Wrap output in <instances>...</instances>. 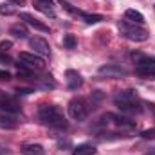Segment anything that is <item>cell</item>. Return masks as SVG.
Instances as JSON below:
<instances>
[{"label": "cell", "instance_id": "cell-15", "mask_svg": "<svg viewBox=\"0 0 155 155\" xmlns=\"http://www.w3.org/2000/svg\"><path fill=\"white\" fill-rule=\"evenodd\" d=\"M0 128L2 130H15V128H18V121L15 117H11V114H2L0 116Z\"/></svg>", "mask_w": 155, "mask_h": 155}, {"label": "cell", "instance_id": "cell-19", "mask_svg": "<svg viewBox=\"0 0 155 155\" xmlns=\"http://www.w3.org/2000/svg\"><path fill=\"white\" fill-rule=\"evenodd\" d=\"M135 74L144 79H155V67H146V69H135Z\"/></svg>", "mask_w": 155, "mask_h": 155}, {"label": "cell", "instance_id": "cell-1", "mask_svg": "<svg viewBox=\"0 0 155 155\" xmlns=\"http://www.w3.org/2000/svg\"><path fill=\"white\" fill-rule=\"evenodd\" d=\"M38 119L45 126H49V128L65 130L69 126V123H67V119L63 116V112L56 105H41L38 108Z\"/></svg>", "mask_w": 155, "mask_h": 155}, {"label": "cell", "instance_id": "cell-12", "mask_svg": "<svg viewBox=\"0 0 155 155\" xmlns=\"http://www.w3.org/2000/svg\"><path fill=\"white\" fill-rule=\"evenodd\" d=\"M33 5H35V9L41 11L43 15H47L51 18L56 16L54 15V9H52V0H33Z\"/></svg>", "mask_w": 155, "mask_h": 155}, {"label": "cell", "instance_id": "cell-21", "mask_svg": "<svg viewBox=\"0 0 155 155\" xmlns=\"http://www.w3.org/2000/svg\"><path fill=\"white\" fill-rule=\"evenodd\" d=\"M0 15H4V16L15 15V9L11 7V4H0Z\"/></svg>", "mask_w": 155, "mask_h": 155}, {"label": "cell", "instance_id": "cell-6", "mask_svg": "<svg viewBox=\"0 0 155 155\" xmlns=\"http://www.w3.org/2000/svg\"><path fill=\"white\" fill-rule=\"evenodd\" d=\"M97 74L99 76H107V78H123L126 76V71L117 65V63H107V65H101L97 69Z\"/></svg>", "mask_w": 155, "mask_h": 155}, {"label": "cell", "instance_id": "cell-26", "mask_svg": "<svg viewBox=\"0 0 155 155\" xmlns=\"http://www.w3.org/2000/svg\"><path fill=\"white\" fill-rule=\"evenodd\" d=\"M15 2H16V4H24V0H15Z\"/></svg>", "mask_w": 155, "mask_h": 155}, {"label": "cell", "instance_id": "cell-7", "mask_svg": "<svg viewBox=\"0 0 155 155\" xmlns=\"http://www.w3.org/2000/svg\"><path fill=\"white\" fill-rule=\"evenodd\" d=\"M0 112H4V114H18L20 105L16 103L15 97H11L7 94H0Z\"/></svg>", "mask_w": 155, "mask_h": 155}, {"label": "cell", "instance_id": "cell-11", "mask_svg": "<svg viewBox=\"0 0 155 155\" xmlns=\"http://www.w3.org/2000/svg\"><path fill=\"white\" fill-rule=\"evenodd\" d=\"M65 79H67V87L71 88V90H78L81 85H83V78L81 74L74 71V69H69L67 72H65Z\"/></svg>", "mask_w": 155, "mask_h": 155}, {"label": "cell", "instance_id": "cell-9", "mask_svg": "<svg viewBox=\"0 0 155 155\" xmlns=\"http://www.w3.org/2000/svg\"><path fill=\"white\" fill-rule=\"evenodd\" d=\"M132 60L135 63V69H146V67H155V58L144 54V52H134Z\"/></svg>", "mask_w": 155, "mask_h": 155}, {"label": "cell", "instance_id": "cell-3", "mask_svg": "<svg viewBox=\"0 0 155 155\" xmlns=\"http://www.w3.org/2000/svg\"><path fill=\"white\" fill-rule=\"evenodd\" d=\"M117 27H119L121 36H124L126 40H132V41H146V40L150 38V35H148L146 29H143L141 25L132 24L128 20H121L117 24Z\"/></svg>", "mask_w": 155, "mask_h": 155}, {"label": "cell", "instance_id": "cell-23", "mask_svg": "<svg viewBox=\"0 0 155 155\" xmlns=\"http://www.w3.org/2000/svg\"><path fill=\"white\" fill-rule=\"evenodd\" d=\"M11 45H13V41H11V40H2V41H0V51H4V52H5V51H9V49H11Z\"/></svg>", "mask_w": 155, "mask_h": 155}, {"label": "cell", "instance_id": "cell-25", "mask_svg": "<svg viewBox=\"0 0 155 155\" xmlns=\"http://www.w3.org/2000/svg\"><path fill=\"white\" fill-rule=\"evenodd\" d=\"M7 79H11V74L7 71H2L0 69V81H7Z\"/></svg>", "mask_w": 155, "mask_h": 155}, {"label": "cell", "instance_id": "cell-28", "mask_svg": "<svg viewBox=\"0 0 155 155\" xmlns=\"http://www.w3.org/2000/svg\"><path fill=\"white\" fill-rule=\"evenodd\" d=\"M152 108H153V112H155V105H152Z\"/></svg>", "mask_w": 155, "mask_h": 155}, {"label": "cell", "instance_id": "cell-22", "mask_svg": "<svg viewBox=\"0 0 155 155\" xmlns=\"http://www.w3.org/2000/svg\"><path fill=\"white\" fill-rule=\"evenodd\" d=\"M141 137H143V139H153V137H155V128H152V130H144V132H141Z\"/></svg>", "mask_w": 155, "mask_h": 155}, {"label": "cell", "instance_id": "cell-16", "mask_svg": "<svg viewBox=\"0 0 155 155\" xmlns=\"http://www.w3.org/2000/svg\"><path fill=\"white\" fill-rule=\"evenodd\" d=\"M22 155H45V150H43V146L41 144H24L22 146Z\"/></svg>", "mask_w": 155, "mask_h": 155}, {"label": "cell", "instance_id": "cell-8", "mask_svg": "<svg viewBox=\"0 0 155 155\" xmlns=\"http://www.w3.org/2000/svg\"><path fill=\"white\" fill-rule=\"evenodd\" d=\"M29 45L35 51V54H38V56H51V45H49L47 40L35 36V38H29Z\"/></svg>", "mask_w": 155, "mask_h": 155}, {"label": "cell", "instance_id": "cell-4", "mask_svg": "<svg viewBox=\"0 0 155 155\" xmlns=\"http://www.w3.org/2000/svg\"><path fill=\"white\" fill-rule=\"evenodd\" d=\"M90 110H92V107L85 97H74L69 103V116L74 121H85L90 114Z\"/></svg>", "mask_w": 155, "mask_h": 155}, {"label": "cell", "instance_id": "cell-5", "mask_svg": "<svg viewBox=\"0 0 155 155\" xmlns=\"http://www.w3.org/2000/svg\"><path fill=\"white\" fill-rule=\"evenodd\" d=\"M18 58H20L22 65L27 67V69H31V71H41V69L45 67L43 58L38 56V54H35V52H20Z\"/></svg>", "mask_w": 155, "mask_h": 155}, {"label": "cell", "instance_id": "cell-13", "mask_svg": "<svg viewBox=\"0 0 155 155\" xmlns=\"http://www.w3.org/2000/svg\"><path fill=\"white\" fill-rule=\"evenodd\" d=\"M9 35H11L13 38L25 40L29 33H27V27H25L24 24H15V25H11V27H9Z\"/></svg>", "mask_w": 155, "mask_h": 155}, {"label": "cell", "instance_id": "cell-24", "mask_svg": "<svg viewBox=\"0 0 155 155\" xmlns=\"http://www.w3.org/2000/svg\"><path fill=\"white\" fill-rule=\"evenodd\" d=\"M0 63H5V65H13V60H11L7 54H0Z\"/></svg>", "mask_w": 155, "mask_h": 155}, {"label": "cell", "instance_id": "cell-2", "mask_svg": "<svg viewBox=\"0 0 155 155\" xmlns=\"http://www.w3.org/2000/svg\"><path fill=\"white\" fill-rule=\"evenodd\" d=\"M114 103L119 107L121 112H128V114H141L143 112V103H141L137 92L132 88L119 90L114 96Z\"/></svg>", "mask_w": 155, "mask_h": 155}, {"label": "cell", "instance_id": "cell-17", "mask_svg": "<svg viewBox=\"0 0 155 155\" xmlns=\"http://www.w3.org/2000/svg\"><path fill=\"white\" fill-rule=\"evenodd\" d=\"M79 18H81L85 24H99V22L105 20L103 15H90V13H85V11L79 13Z\"/></svg>", "mask_w": 155, "mask_h": 155}, {"label": "cell", "instance_id": "cell-20", "mask_svg": "<svg viewBox=\"0 0 155 155\" xmlns=\"http://www.w3.org/2000/svg\"><path fill=\"white\" fill-rule=\"evenodd\" d=\"M63 45L67 47V49H76L78 47V38L74 35H65L63 36Z\"/></svg>", "mask_w": 155, "mask_h": 155}, {"label": "cell", "instance_id": "cell-10", "mask_svg": "<svg viewBox=\"0 0 155 155\" xmlns=\"http://www.w3.org/2000/svg\"><path fill=\"white\" fill-rule=\"evenodd\" d=\"M20 20H24L27 25L35 27L36 31H41V33H49V25H45L43 22H40L36 16H33L31 13H20Z\"/></svg>", "mask_w": 155, "mask_h": 155}, {"label": "cell", "instance_id": "cell-18", "mask_svg": "<svg viewBox=\"0 0 155 155\" xmlns=\"http://www.w3.org/2000/svg\"><path fill=\"white\" fill-rule=\"evenodd\" d=\"M72 155H96V148L92 146V144H78L76 148H74V152Z\"/></svg>", "mask_w": 155, "mask_h": 155}, {"label": "cell", "instance_id": "cell-14", "mask_svg": "<svg viewBox=\"0 0 155 155\" xmlns=\"http://www.w3.org/2000/svg\"><path fill=\"white\" fill-rule=\"evenodd\" d=\"M124 20H128V22H132V24H137V25H143V24H144L143 13L135 11V9H126V11H124Z\"/></svg>", "mask_w": 155, "mask_h": 155}, {"label": "cell", "instance_id": "cell-27", "mask_svg": "<svg viewBox=\"0 0 155 155\" xmlns=\"http://www.w3.org/2000/svg\"><path fill=\"white\" fill-rule=\"evenodd\" d=\"M146 155H155V152H150V153H146Z\"/></svg>", "mask_w": 155, "mask_h": 155}]
</instances>
